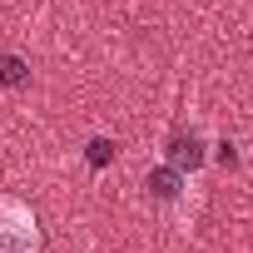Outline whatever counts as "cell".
Here are the masks:
<instances>
[{"label": "cell", "mask_w": 253, "mask_h": 253, "mask_svg": "<svg viewBox=\"0 0 253 253\" xmlns=\"http://www.w3.org/2000/svg\"><path fill=\"white\" fill-rule=\"evenodd\" d=\"M0 253H40V218L20 199H0Z\"/></svg>", "instance_id": "6da1fadb"}, {"label": "cell", "mask_w": 253, "mask_h": 253, "mask_svg": "<svg viewBox=\"0 0 253 253\" xmlns=\"http://www.w3.org/2000/svg\"><path fill=\"white\" fill-rule=\"evenodd\" d=\"M209 159V139L199 129H174L169 134V149H164V164H174L179 174H194L199 164Z\"/></svg>", "instance_id": "7a4b0ae2"}, {"label": "cell", "mask_w": 253, "mask_h": 253, "mask_svg": "<svg viewBox=\"0 0 253 253\" xmlns=\"http://www.w3.org/2000/svg\"><path fill=\"white\" fill-rule=\"evenodd\" d=\"M144 189H149L154 199H164V204H169V199H179V189H184V174H179L174 164H159V169L144 179Z\"/></svg>", "instance_id": "3957f363"}, {"label": "cell", "mask_w": 253, "mask_h": 253, "mask_svg": "<svg viewBox=\"0 0 253 253\" xmlns=\"http://www.w3.org/2000/svg\"><path fill=\"white\" fill-rule=\"evenodd\" d=\"M25 80H30V70H25V60H20V55H0V84L20 89Z\"/></svg>", "instance_id": "277c9868"}, {"label": "cell", "mask_w": 253, "mask_h": 253, "mask_svg": "<svg viewBox=\"0 0 253 253\" xmlns=\"http://www.w3.org/2000/svg\"><path fill=\"white\" fill-rule=\"evenodd\" d=\"M84 159H89L94 169H104V164L114 159V139H99V134H94V139H89V154H84Z\"/></svg>", "instance_id": "5b68a950"}]
</instances>
